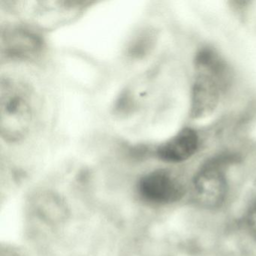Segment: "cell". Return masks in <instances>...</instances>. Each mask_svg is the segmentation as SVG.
Listing matches in <instances>:
<instances>
[{"label": "cell", "instance_id": "1", "mask_svg": "<svg viewBox=\"0 0 256 256\" xmlns=\"http://www.w3.org/2000/svg\"><path fill=\"white\" fill-rule=\"evenodd\" d=\"M36 98L30 86L13 78H2L0 88V131L8 142L28 136L36 116Z\"/></svg>", "mask_w": 256, "mask_h": 256}, {"label": "cell", "instance_id": "2", "mask_svg": "<svg viewBox=\"0 0 256 256\" xmlns=\"http://www.w3.org/2000/svg\"><path fill=\"white\" fill-rule=\"evenodd\" d=\"M230 86L211 70L194 66L190 94V119L199 120L212 115Z\"/></svg>", "mask_w": 256, "mask_h": 256}, {"label": "cell", "instance_id": "3", "mask_svg": "<svg viewBox=\"0 0 256 256\" xmlns=\"http://www.w3.org/2000/svg\"><path fill=\"white\" fill-rule=\"evenodd\" d=\"M230 156H221L210 160L196 174L193 181V194L196 202L206 208L220 206L227 194V180L223 167Z\"/></svg>", "mask_w": 256, "mask_h": 256}, {"label": "cell", "instance_id": "4", "mask_svg": "<svg viewBox=\"0 0 256 256\" xmlns=\"http://www.w3.org/2000/svg\"><path fill=\"white\" fill-rule=\"evenodd\" d=\"M139 192L146 200L157 204L173 203L184 194L182 182L170 172L158 170L142 178Z\"/></svg>", "mask_w": 256, "mask_h": 256}, {"label": "cell", "instance_id": "5", "mask_svg": "<svg viewBox=\"0 0 256 256\" xmlns=\"http://www.w3.org/2000/svg\"><path fill=\"white\" fill-rule=\"evenodd\" d=\"M200 145L198 132L192 127H185L160 145L156 154L160 160L166 162H182L196 155Z\"/></svg>", "mask_w": 256, "mask_h": 256}, {"label": "cell", "instance_id": "6", "mask_svg": "<svg viewBox=\"0 0 256 256\" xmlns=\"http://www.w3.org/2000/svg\"><path fill=\"white\" fill-rule=\"evenodd\" d=\"M2 54L12 59H31L41 52L40 36L28 30L12 28L2 34Z\"/></svg>", "mask_w": 256, "mask_h": 256}, {"label": "cell", "instance_id": "7", "mask_svg": "<svg viewBox=\"0 0 256 256\" xmlns=\"http://www.w3.org/2000/svg\"><path fill=\"white\" fill-rule=\"evenodd\" d=\"M246 224L250 234L256 239V202L247 214Z\"/></svg>", "mask_w": 256, "mask_h": 256}]
</instances>
